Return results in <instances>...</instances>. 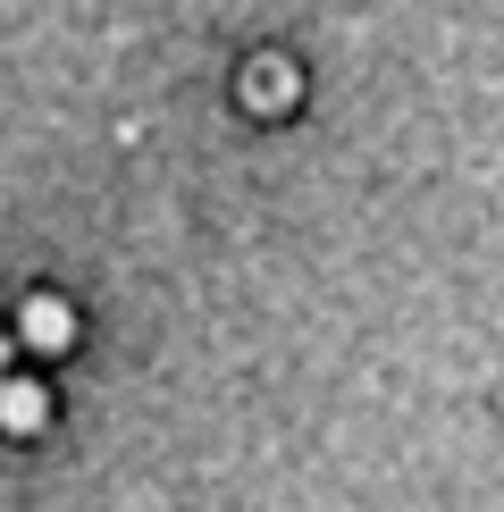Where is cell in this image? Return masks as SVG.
I'll return each instance as SVG.
<instances>
[{
	"instance_id": "obj_1",
	"label": "cell",
	"mask_w": 504,
	"mask_h": 512,
	"mask_svg": "<svg viewBox=\"0 0 504 512\" xmlns=\"http://www.w3.org/2000/svg\"><path fill=\"white\" fill-rule=\"evenodd\" d=\"M0 412H9V429H34V420H42V395H34V387H9Z\"/></svg>"
}]
</instances>
